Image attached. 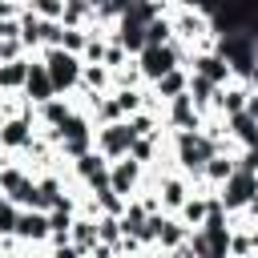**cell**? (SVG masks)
Here are the masks:
<instances>
[{"label": "cell", "mask_w": 258, "mask_h": 258, "mask_svg": "<svg viewBox=\"0 0 258 258\" xmlns=\"http://www.w3.org/2000/svg\"><path fill=\"white\" fill-rule=\"evenodd\" d=\"M254 198H258V181H254L250 169L226 177V194H222V206H226V210H242V206H250Z\"/></svg>", "instance_id": "cell-1"}, {"label": "cell", "mask_w": 258, "mask_h": 258, "mask_svg": "<svg viewBox=\"0 0 258 258\" xmlns=\"http://www.w3.org/2000/svg\"><path fill=\"white\" fill-rule=\"evenodd\" d=\"M133 137H137V133H133L129 125L113 121V125H109V129H105V133L97 137V145H101V153H105V157H121V153H129Z\"/></svg>", "instance_id": "cell-2"}, {"label": "cell", "mask_w": 258, "mask_h": 258, "mask_svg": "<svg viewBox=\"0 0 258 258\" xmlns=\"http://www.w3.org/2000/svg\"><path fill=\"white\" fill-rule=\"evenodd\" d=\"M173 60H177V52H173L169 44H149V48H141V64H145V73H149V77L169 73V69H173Z\"/></svg>", "instance_id": "cell-3"}, {"label": "cell", "mask_w": 258, "mask_h": 258, "mask_svg": "<svg viewBox=\"0 0 258 258\" xmlns=\"http://www.w3.org/2000/svg\"><path fill=\"white\" fill-rule=\"evenodd\" d=\"M48 77H52V89H64V85H73L77 81V60L69 56V52H48Z\"/></svg>", "instance_id": "cell-4"}, {"label": "cell", "mask_w": 258, "mask_h": 258, "mask_svg": "<svg viewBox=\"0 0 258 258\" xmlns=\"http://www.w3.org/2000/svg\"><path fill=\"white\" fill-rule=\"evenodd\" d=\"M12 230H16V234H24V238H36V242H44V238L52 234V230H48V214H44V210H36V214H20Z\"/></svg>", "instance_id": "cell-5"}, {"label": "cell", "mask_w": 258, "mask_h": 258, "mask_svg": "<svg viewBox=\"0 0 258 258\" xmlns=\"http://www.w3.org/2000/svg\"><path fill=\"white\" fill-rule=\"evenodd\" d=\"M133 181H137V157L117 161V165H113V173H109V185H113L117 194H129V189H133Z\"/></svg>", "instance_id": "cell-6"}, {"label": "cell", "mask_w": 258, "mask_h": 258, "mask_svg": "<svg viewBox=\"0 0 258 258\" xmlns=\"http://www.w3.org/2000/svg\"><path fill=\"white\" fill-rule=\"evenodd\" d=\"M206 214H210V198H185V202H181V218L189 222L185 230H202Z\"/></svg>", "instance_id": "cell-7"}, {"label": "cell", "mask_w": 258, "mask_h": 258, "mask_svg": "<svg viewBox=\"0 0 258 258\" xmlns=\"http://www.w3.org/2000/svg\"><path fill=\"white\" fill-rule=\"evenodd\" d=\"M28 93H32L36 101H48V93H52V77H48L44 69H28Z\"/></svg>", "instance_id": "cell-8"}, {"label": "cell", "mask_w": 258, "mask_h": 258, "mask_svg": "<svg viewBox=\"0 0 258 258\" xmlns=\"http://www.w3.org/2000/svg\"><path fill=\"white\" fill-rule=\"evenodd\" d=\"M202 173H206L210 181H226V177L234 173V161H230V157H218V153H210V161L202 165Z\"/></svg>", "instance_id": "cell-9"}, {"label": "cell", "mask_w": 258, "mask_h": 258, "mask_svg": "<svg viewBox=\"0 0 258 258\" xmlns=\"http://www.w3.org/2000/svg\"><path fill=\"white\" fill-rule=\"evenodd\" d=\"M181 202H185V185H181L177 177H165V181H161V206L181 210Z\"/></svg>", "instance_id": "cell-10"}, {"label": "cell", "mask_w": 258, "mask_h": 258, "mask_svg": "<svg viewBox=\"0 0 258 258\" xmlns=\"http://www.w3.org/2000/svg\"><path fill=\"white\" fill-rule=\"evenodd\" d=\"M0 145H28V125L24 121H8L0 129Z\"/></svg>", "instance_id": "cell-11"}, {"label": "cell", "mask_w": 258, "mask_h": 258, "mask_svg": "<svg viewBox=\"0 0 258 258\" xmlns=\"http://www.w3.org/2000/svg\"><path fill=\"white\" fill-rule=\"evenodd\" d=\"M198 73H202L206 81H214V85H218V81L226 77V64H222L218 56H202V60H198Z\"/></svg>", "instance_id": "cell-12"}, {"label": "cell", "mask_w": 258, "mask_h": 258, "mask_svg": "<svg viewBox=\"0 0 258 258\" xmlns=\"http://www.w3.org/2000/svg\"><path fill=\"white\" fill-rule=\"evenodd\" d=\"M157 89H161V93H169V97H177V93L185 89V77L169 69V73H161V77H157Z\"/></svg>", "instance_id": "cell-13"}, {"label": "cell", "mask_w": 258, "mask_h": 258, "mask_svg": "<svg viewBox=\"0 0 258 258\" xmlns=\"http://www.w3.org/2000/svg\"><path fill=\"white\" fill-rule=\"evenodd\" d=\"M218 97H222V109H226V113H242V109H246V93H242V89H222Z\"/></svg>", "instance_id": "cell-14"}, {"label": "cell", "mask_w": 258, "mask_h": 258, "mask_svg": "<svg viewBox=\"0 0 258 258\" xmlns=\"http://www.w3.org/2000/svg\"><path fill=\"white\" fill-rule=\"evenodd\" d=\"M20 81H28V69L20 60H12L8 69H0V85H20Z\"/></svg>", "instance_id": "cell-15"}, {"label": "cell", "mask_w": 258, "mask_h": 258, "mask_svg": "<svg viewBox=\"0 0 258 258\" xmlns=\"http://www.w3.org/2000/svg\"><path fill=\"white\" fill-rule=\"evenodd\" d=\"M44 117H48V121H52V125H60V121H64V117H69V109H64V105H60V101H48V105H44Z\"/></svg>", "instance_id": "cell-16"}, {"label": "cell", "mask_w": 258, "mask_h": 258, "mask_svg": "<svg viewBox=\"0 0 258 258\" xmlns=\"http://www.w3.org/2000/svg\"><path fill=\"white\" fill-rule=\"evenodd\" d=\"M36 12H40V16H60L64 4H60V0H36Z\"/></svg>", "instance_id": "cell-17"}, {"label": "cell", "mask_w": 258, "mask_h": 258, "mask_svg": "<svg viewBox=\"0 0 258 258\" xmlns=\"http://www.w3.org/2000/svg\"><path fill=\"white\" fill-rule=\"evenodd\" d=\"M85 81H89V85H105V73H101V69H89Z\"/></svg>", "instance_id": "cell-18"}, {"label": "cell", "mask_w": 258, "mask_h": 258, "mask_svg": "<svg viewBox=\"0 0 258 258\" xmlns=\"http://www.w3.org/2000/svg\"><path fill=\"white\" fill-rule=\"evenodd\" d=\"M246 113H250V117H258V97H246Z\"/></svg>", "instance_id": "cell-19"}, {"label": "cell", "mask_w": 258, "mask_h": 258, "mask_svg": "<svg viewBox=\"0 0 258 258\" xmlns=\"http://www.w3.org/2000/svg\"><path fill=\"white\" fill-rule=\"evenodd\" d=\"M89 4H105V0H89Z\"/></svg>", "instance_id": "cell-20"}, {"label": "cell", "mask_w": 258, "mask_h": 258, "mask_svg": "<svg viewBox=\"0 0 258 258\" xmlns=\"http://www.w3.org/2000/svg\"><path fill=\"white\" fill-rule=\"evenodd\" d=\"M254 81H258V69H254Z\"/></svg>", "instance_id": "cell-21"}]
</instances>
